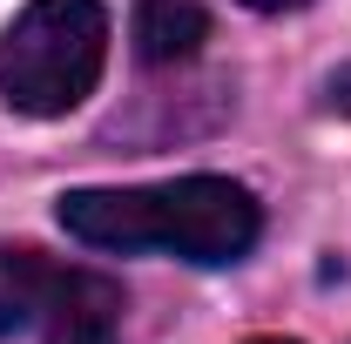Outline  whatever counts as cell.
<instances>
[{"instance_id":"obj_1","label":"cell","mask_w":351,"mask_h":344,"mask_svg":"<svg viewBox=\"0 0 351 344\" xmlns=\"http://www.w3.org/2000/svg\"><path fill=\"white\" fill-rule=\"evenodd\" d=\"M61 230L108 250V257H182V263H237L257 250L263 210L257 196L230 175H176V182H149V189H68L61 196Z\"/></svg>"},{"instance_id":"obj_2","label":"cell","mask_w":351,"mask_h":344,"mask_svg":"<svg viewBox=\"0 0 351 344\" xmlns=\"http://www.w3.org/2000/svg\"><path fill=\"white\" fill-rule=\"evenodd\" d=\"M101 61H108L101 0H27L0 34V95L14 115L54 122L95 95Z\"/></svg>"},{"instance_id":"obj_3","label":"cell","mask_w":351,"mask_h":344,"mask_svg":"<svg viewBox=\"0 0 351 344\" xmlns=\"http://www.w3.org/2000/svg\"><path fill=\"white\" fill-rule=\"evenodd\" d=\"M75 317H122V291L95 270H68V263L41 257L27 243H0V338L21 331H61Z\"/></svg>"},{"instance_id":"obj_4","label":"cell","mask_w":351,"mask_h":344,"mask_svg":"<svg viewBox=\"0 0 351 344\" xmlns=\"http://www.w3.org/2000/svg\"><path fill=\"white\" fill-rule=\"evenodd\" d=\"M135 54L149 68H176L210 41V14L196 0H135Z\"/></svg>"},{"instance_id":"obj_5","label":"cell","mask_w":351,"mask_h":344,"mask_svg":"<svg viewBox=\"0 0 351 344\" xmlns=\"http://www.w3.org/2000/svg\"><path fill=\"white\" fill-rule=\"evenodd\" d=\"M47 344H122V338H115V317H75V324L47 331Z\"/></svg>"},{"instance_id":"obj_6","label":"cell","mask_w":351,"mask_h":344,"mask_svg":"<svg viewBox=\"0 0 351 344\" xmlns=\"http://www.w3.org/2000/svg\"><path fill=\"white\" fill-rule=\"evenodd\" d=\"M243 7H263V14H284V7H304V0H243Z\"/></svg>"},{"instance_id":"obj_7","label":"cell","mask_w":351,"mask_h":344,"mask_svg":"<svg viewBox=\"0 0 351 344\" xmlns=\"http://www.w3.org/2000/svg\"><path fill=\"white\" fill-rule=\"evenodd\" d=\"M331 101H345V108H351V75H345V82H331Z\"/></svg>"},{"instance_id":"obj_8","label":"cell","mask_w":351,"mask_h":344,"mask_svg":"<svg viewBox=\"0 0 351 344\" xmlns=\"http://www.w3.org/2000/svg\"><path fill=\"white\" fill-rule=\"evenodd\" d=\"M257 344H298V338H257Z\"/></svg>"}]
</instances>
